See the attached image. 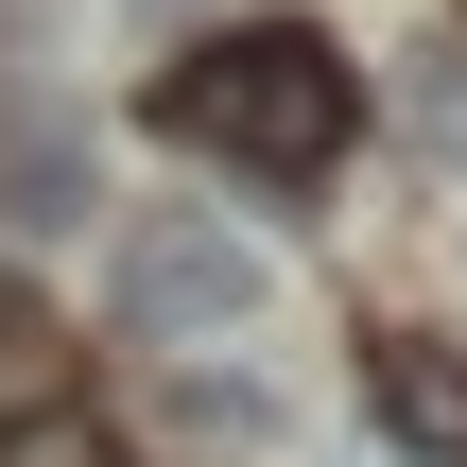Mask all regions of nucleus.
<instances>
[{
    "instance_id": "nucleus-4",
    "label": "nucleus",
    "mask_w": 467,
    "mask_h": 467,
    "mask_svg": "<svg viewBox=\"0 0 467 467\" xmlns=\"http://www.w3.org/2000/svg\"><path fill=\"white\" fill-rule=\"evenodd\" d=\"M0 225H87V139H69V121H35V139L0 156Z\"/></svg>"
},
{
    "instance_id": "nucleus-3",
    "label": "nucleus",
    "mask_w": 467,
    "mask_h": 467,
    "mask_svg": "<svg viewBox=\"0 0 467 467\" xmlns=\"http://www.w3.org/2000/svg\"><path fill=\"white\" fill-rule=\"evenodd\" d=\"M364 399H381L433 467H467V364H451V347H416V329H399V347H364Z\"/></svg>"
},
{
    "instance_id": "nucleus-2",
    "label": "nucleus",
    "mask_w": 467,
    "mask_h": 467,
    "mask_svg": "<svg viewBox=\"0 0 467 467\" xmlns=\"http://www.w3.org/2000/svg\"><path fill=\"white\" fill-rule=\"evenodd\" d=\"M260 295H277V260L225 208H156L121 243V329L139 347H225V329H260Z\"/></svg>"
},
{
    "instance_id": "nucleus-1",
    "label": "nucleus",
    "mask_w": 467,
    "mask_h": 467,
    "mask_svg": "<svg viewBox=\"0 0 467 467\" xmlns=\"http://www.w3.org/2000/svg\"><path fill=\"white\" fill-rule=\"evenodd\" d=\"M156 121L191 139V156H225V173H329L347 156V121H364V69L312 35V17H243V35H208L173 87H156Z\"/></svg>"
},
{
    "instance_id": "nucleus-5",
    "label": "nucleus",
    "mask_w": 467,
    "mask_h": 467,
    "mask_svg": "<svg viewBox=\"0 0 467 467\" xmlns=\"http://www.w3.org/2000/svg\"><path fill=\"white\" fill-rule=\"evenodd\" d=\"M0 467H121V451H104L69 399H35V416H0Z\"/></svg>"
}]
</instances>
